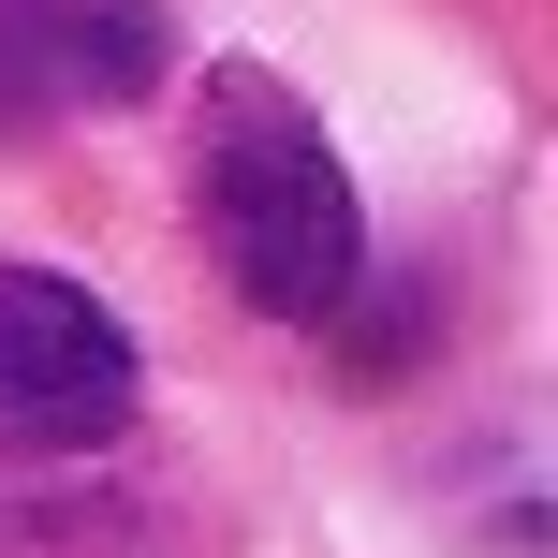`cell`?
Segmentation results:
<instances>
[{"instance_id":"cell-1","label":"cell","mask_w":558,"mask_h":558,"mask_svg":"<svg viewBox=\"0 0 558 558\" xmlns=\"http://www.w3.org/2000/svg\"><path fill=\"white\" fill-rule=\"evenodd\" d=\"M192 221L265 324H338L353 279H367L353 177H338L324 118L265 59H206V88H192Z\"/></svg>"},{"instance_id":"cell-3","label":"cell","mask_w":558,"mask_h":558,"mask_svg":"<svg viewBox=\"0 0 558 558\" xmlns=\"http://www.w3.org/2000/svg\"><path fill=\"white\" fill-rule=\"evenodd\" d=\"M177 74L162 0H0V147L59 118H118Z\"/></svg>"},{"instance_id":"cell-2","label":"cell","mask_w":558,"mask_h":558,"mask_svg":"<svg viewBox=\"0 0 558 558\" xmlns=\"http://www.w3.org/2000/svg\"><path fill=\"white\" fill-rule=\"evenodd\" d=\"M147 397V353L88 279L0 265V456H104Z\"/></svg>"}]
</instances>
